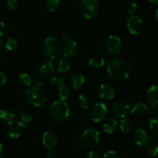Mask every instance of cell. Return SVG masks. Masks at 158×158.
I'll return each mask as SVG.
<instances>
[{"label": "cell", "instance_id": "6", "mask_svg": "<svg viewBox=\"0 0 158 158\" xmlns=\"http://www.w3.org/2000/svg\"><path fill=\"white\" fill-rule=\"evenodd\" d=\"M108 108L105 103H97L89 106V117L94 122L98 123L104 120L107 116Z\"/></svg>", "mask_w": 158, "mask_h": 158}, {"label": "cell", "instance_id": "2", "mask_svg": "<svg viewBox=\"0 0 158 158\" xmlns=\"http://www.w3.org/2000/svg\"><path fill=\"white\" fill-rule=\"evenodd\" d=\"M49 111L51 117L58 122L66 121L70 115L69 105L66 101L61 100H57L51 103Z\"/></svg>", "mask_w": 158, "mask_h": 158}, {"label": "cell", "instance_id": "33", "mask_svg": "<svg viewBox=\"0 0 158 158\" xmlns=\"http://www.w3.org/2000/svg\"><path fill=\"white\" fill-rule=\"evenodd\" d=\"M19 7V2L17 0H8L5 3V8L9 12L16 10Z\"/></svg>", "mask_w": 158, "mask_h": 158}, {"label": "cell", "instance_id": "35", "mask_svg": "<svg viewBox=\"0 0 158 158\" xmlns=\"http://www.w3.org/2000/svg\"><path fill=\"white\" fill-rule=\"evenodd\" d=\"M149 128L152 133H157L158 119L157 117H153L149 120Z\"/></svg>", "mask_w": 158, "mask_h": 158}, {"label": "cell", "instance_id": "29", "mask_svg": "<svg viewBox=\"0 0 158 158\" xmlns=\"http://www.w3.org/2000/svg\"><path fill=\"white\" fill-rule=\"evenodd\" d=\"M145 151H146V154H148L149 157H155V156L157 154V152H158V147L157 143H148V144L146 145V149H145Z\"/></svg>", "mask_w": 158, "mask_h": 158}, {"label": "cell", "instance_id": "3", "mask_svg": "<svg viewBox=\"0 0 158 158\" xmlns=\"http://www.w3.org/2000/svg\"><path fill=\"white\" fill-rule=\"evenodd\" d=\"M62 46L61 43L55 37H47L43 41L42 49L43 52L47 58L50 60H54L60 56L62 54Z\"/></svg>", "mask_w": 158, "mask_h": 158}, {"label": "cell", "instance_id": "25", "mask_svg": "<svg viewBox=\"0 0 158 158\" xmlns=\"http://www.w3.org/2000/svg\"><path fill=\"white\" fill-rule=\"evenodd\" d=\"M77 103L80 107L83 110H88L90 106V101L87 96L84 94H80L77 97Z\"/></svg>", "mask_w": 158, "mask_h": 158}, {"label": "cell", "instance_id": "19", "mask_svg": "<svg viewBox=\"0 0 158 158\" xmlns=\"http://www.w3.org/2000/svg\"><path fill=\"white\" fill-rule=\"evenodd\" d=\"M0 120L5 124L12 126L15 120V115L10 110H0Z\"/></svg>", "mask_w": 158, "mask_h": 158}, {"label": "cell", "instance_id": "20", "mask_svg": "<svg viewBox=\"0 0 158 158\" xmlns=\"http://www.w3.org/2000/svg\"><path fill=\"white\" fill-rule=\"evenodd\" d=\"M148 105L143 102H138V103H135L134 106H133L132 109L130 110V113L131 114L137 117H140V116H143L148 112Z\"/></svg>", "mask_w": 158, "mask_h": 158}, {"label": "cell", "instance_id": "8", "mask_svg": "<svg viewBox=\"0 0 158 158\" xmlns=\"http://www.w3.org/2000/svg\"><path fill=\"white\" fill-rule=\"evenodd\" d=\"M32 69L39 75L46 76L53 73L54 66L49 60H38L32 63Z\"/></svg>", "mask_w": 158, "mask_h": 158}, {"label": "cell", "instance_id": "36", "mask_svg": "<svg viewBox=\"0 0 158 158\" xmlns=\"http://www.w3.org/2000/svg\"><path fill=\"white\" fill-rule=\"evenodd\" d=\"M60 38H61L62 42L64 43V45L74 41L73 36L69 33H67V32H62L61 35H60Z\"/></svg>", "mask_w": 158, "mask_h": 158}, {"label": "cell", "instance_id": "13", "mask_svg": "<svg viewBox=\"0 0 158 158\" xmlns=\"http://www.w3.org/2000/svg\"><path fill=\"white\" fill-rule=\"evenodd\" d=\"M97 95L100 99L110 100L115 97V89L107 83H103L97 89Z\"/></svg>", "mask_w": 158, "mask_h": 158}, {"label": "cell", "instance_id": "48", "mask_svg": "<svg viewBox=\"0 0 158 158\" xmlns=\"http://www.w3.org/2000/svg\"><path fill=\"white\" fill-rule=\"evenodd\" d=\"M1 46H2V40L1 39H0V48H1Z\"/></svg>", "mask_w": 158, "mask_h": 158}, {"label": "cell", "instance_id": "24", "mask_svg": "<svg viewBox=\"0 0 158 158\" xmlns=\"http://www.w3.org/2000/svg\"><path fill=\"white\" fill-rule=\"evenodd\" d=\"M62 4L63 2L60 0H46L45 2L46 7L51 12H54L60 9L62 6Z\"/></svg>", "mask_w": 158, "mask_h": 158}, {"label": "cell", "instance_id": "32", "mask_svg": "<svg viewBox=\"0 0 158 158\" xmlns=\"http://www.w3.org/2000/svg\"><path fill=\"white\" fill-rule=\"evenodd\" d=\"M19 81L23 86H30L32 83V78L29 73H24L20 74Z\"/></svg>", "mask_w": 158, "mask_h": 158}, {"label": "cell", "instance_id": "17", "mask_svg": "<svg viewBox=\"0 0 158 158\" xmlns=\"http://www.w3.org/2000/svg\"><path fill=\"white\" fill-rule=\"evenodd\" d=\"M70 85L74 89H79L85 83V77L82 73L75 72L72 74L69 79Z\"/></svg>", "mask_w": 158, "mask_h": 158}, {"label": "cell", "instance_id": "4", "mask_svg": "<svg viewBox=\"0 0 158 158\" xmlns=\"http://www.w3.org/2000/svg\"><path fill=\"white\" fill-rule=\"evenodd\" d=\"M25 98L29 105L35 107L43 106L47 99L45 91L37 86L29 88L25 94Z\"/></svg>", "mask_w": 158, "mask_h": 158}, {"label": "cell", "instance_id": "12", "mask_svg": "<svg viewBox=\"0 0 158 158\" xmlns=\"http://www.w3.org/2000/svg\"><path fill=\"white\" fill-rule=\"evenodd\" d=\"M42 142L46 149L49 151H54V149L58 146L60 139L56 133L52 131H48L43 134Z\"/></svg>", "mask_w": 158, "mask_h": 158}, {"label": "cell", "instance_id": "28", "mask_svg": "<svg viewBox=\"0 0 158 158\" xmlns=\"http://www.w3.org/2000/svg\"><path fill=\"white\" fill-rule=\"evenodd\" d=\"M50 83L52 86L60 87V86H62L63 85H64L65 79L63 76L59 75V74L52 75L50 77Z\"/></svg>", "mask_w": 158, "mask_h": 158}, {"label": "cell", "instance_id": "14", "mask_svg": "<svg viewBox=\"0 0 158 158\" xmlns=\"http://www.w3.org/2000/svg\"><path fill=\"white\" fill-rule=\"evenodd\" d=\"M79 49H80V47H79L78 43L74 40L71 43H66L63 46L62 54L64 58L68 60L69 59L74 58L79 52Z\"/></svg>", "mask_w": 158, "mask_h": 158}, {"label": "cell", "instance_id": "39", "mask_svg": "<svg viewBox=\"0 0 158 158\" xmlns=\"http://www.w3.org/2000/svg\"><path fill=\"white\" fill-rule=\"evenodd\" d=\"M46 82V79H45V76L43 75H38L35 79V83L36 84L37 86H40L41 87L42 86H43Z\"/></svg>", "mask_w": 158, "mask_h": 158}, {"label": "cell", "instance_id": "46", "mask_svg": "<svg viewBox=\"0 0 158 158\" xmlns=\"http://www.w3.org/2000/svg\"><path fill=\"white\" fill-rule=\"evenodd\" d=\"M150 2L151 3V4H154V5H157L158 3V1L157 0H155V1H154V0H152V1H150Z\"/></svg>", "mask_w": 158, "mask_h": 158}, {"label": "cell", "instance_id": "26", "mask_svg": "<svg viewBox=\"0 0 158 158\" xmlns=\"http://www.w3.org/2000/svg\"><path fill=\"white\" fill-rule=\"evenodd\" d=\"M19 46V43L18 40L15 38H8L6 41V44H5V47L8 51H14L15 49H18Z\"/></svg>", "mask_w": 158, "mask_h": 158}, {"label": "cell", "instance_id": "37", "mask_svg": "<svg viewBox=\"0 0 158 158\" xmlns=\"http://www.w3.org/2000/svg\"><path fill=\"white\" fill-rule=\"evenodd\" d=\"M9 32V27L4 22H0V36L6 35Z\"/></svg>", "mask_w": 158, "mask_h": 158}, {"label": "cell", "instance_id": "5", "mask_svg": "<svg viewBox=\"0 0 158 158\" xmlns=\"http://www.w3.org/2000/svg\"><path fill=\"white\" fill-rule=\"evenodd\" d=\"M100 132L93 128L86 129L83 132L80 138V144L85 149L95 148L100 141Z\"/></svg>", "mask_w": 158, "mask_h": 158}, {"label": "cell", "instance_id": "22", "mask_svg": "<svg viewBox=\"0 0 158 158\" xmlns=\"http://www.w3.org/2000/svg\"><path fill=\"white\" fill-rule=\"evenodd\" d=\"M105 63V60L102 56L94 54L88 60V66L94 69H98V68L103 66Z\"/></svg>", "mask_w": 158, "mask_h": 158}, {"label": "cell", "instance_id": "45", "mask_svg": "<svg viewBox=\"0 0 158 158\" xmlns=\"http://www.w3.org/2000/svg\"><path fill=\"white\" fill-rule=\"evenodd\" d=\"M2 144L0 142V156L2 155Z\"/></svg>", "mask_w": 158, "mask_h": 158}, {"label": "cell", "instance_id": "40", "mask_svg": "<svg viewBox=\"0 0 158 158\" xmlns=\"http://www.w3.org/2000/svg\"><path fill=\"white\" fill-rule=\"evenodd\" d=\"M148 113L151 116L153 117H157V103L155 104H153L150 106V108H148Z\"/></svg>", "mask_w": 158, "mask_h": 158}, {"label": "cell", "instance_id": "38", "mask_svg": "<svg viewBox=\"0 0 158 158\" xmlns=\"http://www.w3.org/2000/svg\"><path fill=\"white\" fill-rule=\"evenodd\" d=\"M103 158H120L117 151L110 150L107 151L104 154H103Z\"/></svg>", "mask_w": 158, "mask_h": 158}, {"label": "cell", "instance_id": "9", "mask_svg": "<svg viewBox=\"0 0 158 158\" xmlns=\"http://www.w3.org/2000/svg\"><path fill=\"white\" fill-rule=\"evenodd\" d=\"M111 110L114 116L122 120L127 117L130 114L131 108L130 105L125 100H117L113 103Z\"/></svg>", "mask_w": 158, "mask_h": 158}, {"label": "cell", "instance_id": "21", "mask_svg": "<svg viewBox=\"0 0 158 158\" xmlns=\"http://www.w3.org/2000/svg\"><path fill=\"white\" fill-rule=\"evenodd\" d=\"M118 127L117 121L114 118H109L103 123V130L107 134H112L115 132Z\"/></svg>", "mask_w": 158, "mask_h": 158}, {"label": "cell", "instance_id": "47", "mask_svg": "<svg viewBox=\"0 0 158 158\" xmlns=\"http://www.w3.org/2000/svg\"><path fill=\"white\" fill-rule=\"evenodd\" d=\"M157 12H158V10L157 9V10H156V13H155V19L157 20Z\"/></svg>", "mask_w": 158, "mask_h": 158}, {"label": "cell", "instance_id": "1", "mask_svg": "<svg viewBox=\"0 0 158 158\" xmlns=\"http://www.w3.org/2000/svg\"><path fill=\"white\" fill-rule=\"evenodd\" d=\"M132 72L131 62L121 56L110 59L106 64V73L112 80L117 82L124 81L129 78Z\"/></svg>", "mask_w": 158, "mask_h": 158}, {"label": "cell", "instance_id": "18", "mask_svg": "<svg viewBox=\"0 0 158 158\" xmlns=\"http://www.w3.org/2000/svg\"><path fill=\"white\" fill-rule=\"evenodd\" d=\"M147 100L150 104L153 105L157 103L158 102V88L156 85L150 86L146 91L145 94Z\"/></svg>", "mask_w": 158, "mask_h": 158}, {"label": "cell", "instance_id": "42", "mask_svg": "<svg viewBox=\"0 0 158 158\" xmlns=\"http://www.w3.org/2000/svg\"><path fill=\"white\" fill-rule=\"evenodd\" d=\"M86 158H101L100 154L95 151H90L86 155Z\"/></svg>", "mask_w": 158, "mask_h": 158}, {"label": "cell", "instance_id": "23", "mask_svg": "<svg viewBox=\"0 0 158 158\" xmlns=\"http://www.w3.org/2000/svg\"><path fill=\"white\" fill-rule=\"evenodd\" d=\"M72 94V91L69 86H66V85H63L59 88V97H60V100H63V101H66V100L71 97Z\"/></svg>", "mask_w": 158, "mask_h": 158}, {"label": "cell", "instance_id": "10", "mask_svg": "<svg viewBox=\"0 0 158 158\" xmlns=\"http://www.w3.org/2000/svg\"><path fill=\"white\" fill-rule=\"evenodd\" d=\"M127 28L130 33L133 35H139L144 28V23L141 17L134 15L127 19Z\"/></svg>", "mask_w": 158, "mask_h": 158}, {"label": "cell", "instance_id": "15", "mask_svg": "<svg viewBox=\"0 0 158 158\" xmlns=\"http://www.w3.org/2000/svg\"><path fill=\"white\" fill-rule=\"evenodd\" d=\"M134 140L140 147H144L148 143V134L143 129H137L134 133Z\"/></svg>", "mask_w": 158, "mask_h": 158}, {"label": "cell", "instance_id": "16", "mask_svg": "<svg viewBox=\"0 0 158 158\" xmlns=\"http://www.w3.org/2000/svg\"><path fill=\"white\" fill-rule=\"evenodd\" d=\"M32 121H33V117L32 116V114L26 111H23V112L19 113L16 117L17 125L20 127H26L30 125Z\"/></svg>", "mask_w": 158, "mask_h": 158}, {"label": "cell", "instance_id": "43", "mask_svg": "<svg viewBox=\"0 0 158 158\" xmlns=\"http://www.w3.org/2000/svg\"><path fill=\"white\" fill-rule=\"evenodd\" d=\"M6 81H7V77L6 74L2 72H0V87L2 86L6 83Z\"/></svg>", "mask_w": 158, "mask_h": 158}, {"label": "cell", "instance_id": "27", "mask_svg": "<svg viewBox=\"0 0 158 158\" xmlns=\"http://www.w3.org/2000/svg\"><path fill=\"white\" fill-rule=\"evenodd\" d=\"M120 131L124 134H128L132 131V123L128 119H122L120 122Z\"/></svg>", "mask_w": 158, "mask_h": 158}, {"label": "cell", "instance_id": "44", "mask_svg": "<svg viewBox=\"0 0 158 158\" xmlns=\"http://www.w3.org/2000/svg\"><path fill=\"white\" fill-rule=\"evenodd\" d=\"M47 158H57V153L55 151H49L46 155Z\"/></svg>", "mask_w": 158, "mask_h": 158}, {"label": "cell", "instance_id": "7", "mask_svg": "<svg viewBox=\"0 0 158 158\" xmlns=\"http://www.w3.org/2000/svg\"><path fill=\"white\" fill-rule=\"evenodd\" d=\"M100 7V3L97 0H83L80 5V11L86 19H92L97 15Z\"/></svg>", "mask_w": 158, "mask_h": 158}, {"label": "cell", "instance_id": "30", "mask_svg": "<svg viewBox=\"0 0 158 158\" xmlns=\"http://www.w3.org/2000/svg\"><path fill=\"white\" fill-rule=\"evenodd\" d=\"M70 66L71 64L69 60H66V59H63V60L59 62L58 65H57V70L60 73L67 72L70 69Z\"/></svg>", "mask_w": 158, "mask_h": 158}, {"label": "cell", "instance_id": "34", "mask_svg": "<svg viewBox=\"0 0 158 158\" xmlns=\"http://www.w3.org/2000/svg\"><path fill=\"white\" fill-rule=\"evenodd\" d=\"M126 9L128 13L132 16V15H135V13L137 12V9H138V5L135 2H129L127 4Z\"/></svg>", "mask_w": 158, "mask_h": 158}, {"label": "cell", "instance_id": "31", "mask_svg": "<svg viewBox=\"0 0 158 158\" xmlns=\"http://www.w3.org/2000/svg\"><path fill=\"white\" fill-rule=\"evenodd\" d=\"M22 134V130L18 125H12L9 130V136L11 138H18Z\"/></svg>", "mask_w": 158, "mask_h": 158}, {"label": "cell", "instance_id": "41", "mask_svg": "<svg viewBox=\"0 0 158 158\" xmlns=\"http://www.w3.org/2000/svg\"><path fill=\"white\" fill-rule=\"evenodd\" d=\"M158 140L157 133H152L148 135V143H157Z\"/></svg>", "mask_w": 158, "mask_h": 158}, {"label": "cell", "instance_id": "11", "mask_svg": "<svg viewBox=\"0 0 158 158\" xmlns=\"http://www.w3.org/2000/svg\"><path fill=\"white\" fill-rule=\"evenodd\" d=\"M123 43L120 37L116 35H110L106 40V49L109 53L117 55L121 52Z\"/></svg>", "mask_w": 158, "mask_h": 158}]
</instances>
